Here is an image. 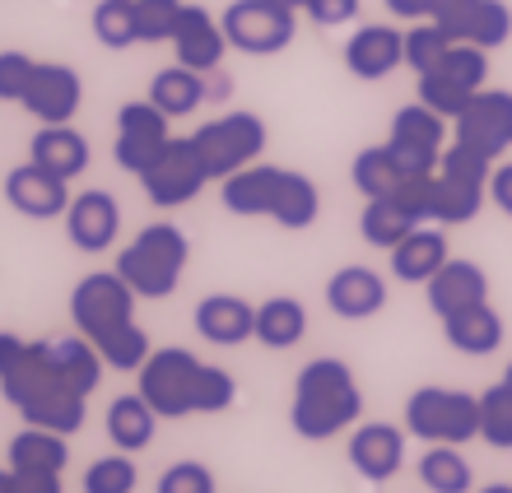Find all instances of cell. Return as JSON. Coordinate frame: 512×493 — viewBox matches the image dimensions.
Returning <instances> with one entry per match:
<instances>
[{"label": "cell", "instance_id": "6da1fadb", "mask_svg": "<svg viewBox=\"0 0 512 493\" xmlns=\"http://www.w3.org/2000/svg\"><path fill=\"white\" fill-rule=\"evenodd\" d=\"M0 396L24 414V424L52 428V433H80L84 428V396L52 359L42 340H19V335L0 331Z\"/></svg>", "mask_w": 512, "mask_h": 493}, {"label": "cell", "instance_id": "7a4b0ae2", "mask_svg": "<svg viewBox=\"0 0 512 493\" xmlns=\"http://www.w3.org/2000/svg\"><path fill=\"white\" fill-rule=\"evenodd\" d=\"M140 396L154 405L159 419L187 414H224L238 400V382L215 363H201L191 349H154L140 363Z\"/></svg>", "mask_w": 512, "mask_h": 493}, {"label": "cell", "instance_id": "3957f363", "mask_svg": "<svg viewBox=\"0 0 512 493\" xmlns=\"http://www.w3.org/2000/svg\"><path fill=\"white\" fill-rule=\"evenodd\" d=\"M364 414V391L354 382V368L345 359H312L294 377V400H289V424L298 438L326 442L359 424Z\"/></svg>", "mask_w": 512, "mask_h": 493}, {"label": "cell", "instance_id": "277c9868", "mask_svg": "<svg viewBox=\"0 0 512 493\" xmlns=\"http://www.w3.org/2000/svg\"><path fill=\"white\" fill-rule=\"evenodd\" d=\"M191 261L187 233L168 219L145 224L117 256V275L135 289V298H168L182 284V270Z\"/></svg>", "mask_w": 512, "mask_h": 493}, {"label": "cell", "instance_id": "5b68a950", "mask_svg": "<svg viewBox=\"0 0 512 493\" xmlns=\"http://www.w3.org/2000/svg\"><path fill=\"white\" fill-rule=\"evenodd\" d=\"M405 433L419 442H447V447H466L480 438V396L452 387H419L405 400Z\"/></svg>", "mask_w": 512, "mask_h": 493}, {"label": "cell", "instance_id": "8992f818", "mask_svg": "<svg viewBox=\"0 0 512 493\" xmlns=\"http://www.w3.org/2000/svg\"><path fill=\"white\" fill-rule=\"evenodd\" d=\"M489 173L494 163L485 154L452 140L433 173V224H471L489 200Z\"/></svg>", "mask_w": 512, "mask_h": 493}, {"label": "cell", "instance_id": "52a82bcc", "mask_svg": "<svg viewBox=\"0 0 512 493\" xmlns=\"http://www.w3.org/2000/svg\"><path fill=\"white\" fill-rule=\"evenodd\" d=\"M70 321L89 345H103L135 321V289L117 270H94L70 289Z\"/></svg>", "mask_w": 512, "mask_h": 493}, {"label": "cell", "instance_id": "ba28073f", "mask_svg": "<svg viewBox=\"0 0 512 493\" xmlns=\"http://www.w3.org/2000/svg\"><path fill=\"white\" fill-rule=\"evenodd\" d=\"M191 140L201 149L210 182H224V177L243 173L247 163L261 159V149H266V121L256 117V112H224V117L205 121Z\"/></svg>", "mask_w": 512, "mask_h": 493}, {"label": "cell", "instance_id": "9c48e42d", "mask_svg": "<svg viewBox=\"0 0 512 493\" xmlns=\"http://www.w3.org/2000/svg\"><path fill=\"white\" fill-rule=\"evenodd\" d=\"M219 24H224V38H229L233 52L275 56L294 42L298 14L280 10V5H270V0H233L229 10L219 14Z\"/></svg>", "mask_w": 512, "mask_h": 493}, {"label": "cell", "instance_id": "30bf717a", "mask_svg": "<svg viewBox=\"0 0 512 493\" xmlns=\"http://www.w3.org/2000/svg\"><path fill=\"white\" fill-rule=\"evenodd\" d=\"M205 182H210V173H205V159L191 135L187 140H168L159 159L140 173V187H145L149 205H159V210L191 205V200L205 191Z\"/></svg>", "mask_w": 512, "mask_h": 493}, {"label": "cell", "instance_id": "8fae6325", "mask_svg": "<svg viewBox=\"0 0 512 493\" xmlns=\"http://www.w3.org/2000/svg\"><path fill=\"white\" fill-rule=\"evenodd\" d=\"M387 149L396 154L405 177L438 173V159H443V149H447V117H438V112L424 103L401 107V112L391 117Z\"/></svg>", "mask_w": 512, "mask_h": 493}, {"label": "cell", "instance_id": "7c38bea8", "mask_svg": "<svg viewBox=\"0 0 512 493\" xmlns=\"http://www.w3.org/2000/svg\"><path fill=\"white\" fill-rule=\"evenodd\" d=\"M452 140L475 154H485L489 163H499L512 149V94L508 89H480L471 103L461 107V117H452Z\"/></svg>", "mask_w": 512, "mask_h": 493}, {"label": "cell", "instance_id": "4fadbf2b", "mask_svg": "<svg viewBox=\"0 0 512 493\" xmlns=\"http://www.w3.org/2000/svg\"><path fill=\"white\" fill-rule=\"evenodd\" d=\"M173 135H168V117H163L159 107L149 103H122L117 112V145H112V159L117 168H126L131 177H140L149 163L163 154Z\"/></svg>", "mask_w": 512, "mask_h": 493}, {"label": "cell", "instance_id": "5bb4252c", "mask_svg": "<svg viewBox=\"0 0 512 493\" xmlns=\"http://www.w3.org/2000/svg\"><path fill=\"white\" fill-rule=\"evenodd\" d=\"M84 103V80L75 66H61V61H38L33 75H28V89L19 98L28 117H38L42 126H61L80 112Z\"/></svg>", "mask_w": 512, "mask_h": 493}, {"label": "cell", "instance_id": "9a60e30c", "mask_svg": "<svg viewBox=\"0 0 512 493\" xmlns=\"http://www.w3.org/2000/svg\"><path fill=\"white\" fill-rule=\"evenodd\" d=\"M117 233H122V205H117L112 191H80V196H70V210H66L70 247L98 256L117 242Z\"/></svg>", "mask_w": 512, "mask_h": 493}, {"label": "cell", "instance_id": "2e32d148", "mask_svg": "<svg viewBox=\"0 0 512 493\" xmlns=\"http://www.w3.org/2000/svg\"><path fill=\"white\" fill-rule=\"evenodd\" d=\"M70 182L66 177L47 173L42 163H19V168H10V177H5V200H10L14 210L24 214V219H56V214L70 210Z\"/></svg>", "mask_w": 512, "mask_h": 493}, {"label": "cell", "instance_id": "e0dca14e", "mask_svg": "<svg viewBox=\"0 0 512 493\" xmlns=\"http://www.w3.org/2000/svg\"><path fill=\"white\" fill-rule=\"evenodd\" d=\"M396 66H405V33L391 24H364L354 28V38L345 42V70L354 80L378 84L387 80Z\"/></svg>", "mask_w": 512, "mask_h": 493}, {"label": "cell", "instance_id": "ac0fdd59", "mask_svg": "<svg viewBox=\"0 0 512 493\" xmlns=\"http://www.w3.org/2000/svg\"><path fill=\"white\" fill-rule=\"evenodd\" d=\"M173 52H177V61H182V66L210 75V70H219L224 52H229L224 24H219V19L205 10V5H182V14H177V28H173Z\"/></svg>", "mask_w": 512, "mask_h": 493}, {"label": "cell", "instance_id": "d6986e66", "mask_svg": "<svg viewBox=\"0 0 512 493\" xmlns=\"http://www.w3.org/2000/svg\"><path fill=\"white\" fill-rule=\"evenodd\" d=\"M345 456H350V466L359 470L364 480L382 484L405 466V433L396 424H378V419H373V424H359L350 433Z\"/></svg>", "mask_w": 512, "mask_h": 493}, {"label": "cell", "instance_id": "ffe728a7", "mask_svg": "<svg viewBox=\"0 0 512 493\" xmlns=\"http://www.w3.org/2000/svg\"><path fill=\"white\" fill-rule=\"evenodd\" d=\"M280 182H284V168H275V163H247L243 173L219 182V200L238 219H270L275 200H280Z\"/></svg>", "mask_w": 512, "mask_h": 493}, {"label": "cell", "instance_id": "44dd1931", "mask_svg": "<svg viewBox=\"0 0 512 493\" xmlns=\"http://www.w3.org/2000/svg\"><path fill=\"white\" fill-rule=\"evenodd\" d=\"M326 307L345 321H368L387 307V280L368 266H340L326 280Z\"/></svg>", "mask_w": 512, "mask_h": 493}, {"label": "cell", "instance_id": "7402d4cb", "mask_svg": "<svg viewBox=\"0 0 512 493\" xmlns=\"http://www.w3.org/2000/svg\"><path fill=\"white\" fill-rule=\"evenodd\" d=\"M424 298H429V312L438 321L461 312V307L471 303H485L489 298V275L485 266H475V261H461V256H447V266L424 284Z\"/></svg>", "mask_w": 512, "mask_h": 493}, {"label": "cell", "instance_id": "603a6c76", "mask_svg": "<svg viewBox=\"0 0 512 493\" xmlns=\"http://www.w3.org/2000/svg\"><path fill=\"white\" fill-rule=\"evenodd\" d=\"M252 326H256V307L238 294H210L196 303V335L210 340V345H243L252 340Z\"/></svg>", "mask_w": 512, "mask_h": 493}, {"label": "cell", "instance_id": "cb8c5ba5", "mask_svg": "<svg viewBox=\"0 0 512 493\" xmlns=\"http://www.w3.org/2000/svg\"><path fill=\"white\" fill-rule=\"evenodd\" d=\"M28 159L42 163L47 173L66 177V182H75V177L89 173V140H84L70 121H61V126H38V135L28 140Z\"/></svg>", "mask_w": 512, "mask_h": 493}, {"label": "cell", "instance_id": "d4e9b609", "mask_svg": "<svg viewBox=\"0 0 512 493\" xmlns=\"http://www.w3.org/2000/svg\"><path fill=\"white\" fill-rule=\"evenodd\" d=\"M443 335L457 354L485 359V354H494L503 345V317L485 298V303H471V307H461V312H452V317H443Z\"/></svg>", "mask_w": 512, "mask_h": 493}, {"label": "cell", "instance_id": "484cf974", "mask_svg": "<svg viewBox=\"0 0 512 493\" xmlns=\"http://www.w3.org/2000/svg\"><path fill=\"white\" fill-rule=\"evenodd\" d=\"M391 275L401 284H429L438 270L447 266V238L438 233V228H424L419 224L410 238L401 242V247H391Z\"/></svg>", "mask_w": 512, "mask_h": 493}, {"label": "cell", "instance_id": "4316f807", "mask_svg": "<svg viewBox=\"0 0 512 493\" xmlns=\"http://www.w3.org/2000/svg\"><path fill=\"white\" fill-rule=\"evenodd\" d=\"M308 335V307L289 294H275L266 303H256V326L252 340L266 349H294Z\"/></svg>", "mask_w": 512, "mask_h": 493}, {"label": "cell", "instance_id": "83f0119b", "mask_svg": "<svg viewBox=\"0 0 512 493\" xmlns=\"http://www.w3.org/2000/svg\"><path fill=\"white\" fill-rule=\"evenodd\" d=\"M210 98V89H205V75L201 70L182 66V61H173V66H163L154 80H149V103L159 107L163 117H191L196 107Z\"/></svg>", "mask_w": 512, "mask_h": 493}, {"label": "cell", "instance_id": "f1b7e54d", "mask_svg": "<svg viewBox=\"0 0 512 493\" xmlns=\"http://www.w3.org/2000/svg\"><path fill=\"white\" fill-rule=\"evenodd\" d=\"M159 433V414L140 391H126L108 405V438L117 452H145Z\"/></svg>", "mask_w": 512, "mask_h": 493}, {"label": "cell", "instance_id": "f546056e", "mask_svg": "<svg viewBox=\"0 0 512 493\" xmlns=\"http://www.w3.org/2000/svg\"><path fill=\"white\" fill-rule=\"evenodd\" d=\"M70 461L66 452V433L28 424L24 433L10 438V470H33V475H61Z\"/></svg>", "mask_w": 512, "mask_h": 493}, {"label": "cell", "instance_id": "4dcf8cb0", "mask_svg": "<svg viewBox=\"0 0 512 493\" xmlns=\"http://www.w3.org/2000/svg\"><path fill=\"white\" fill-rule=\"evenodd\" d=\"M419 228V219L405 210L401 200L391 196H373L364 200V214H359V233H364L368 247H378V252H391V247H401L410 233Z\"/></svg>", "mask_w": 512, "mask_h": 493}, {"label": "cell", "instance_id": "1f68e13d", "mask_svg": "<svg viewBox=\"0 0 512 493\" xmlns=\"http://www.w3.org/2000/svg\"><path fill=\"white\" fill-rule=\"evenodd\" d=\"M317 214H322V191L312 182L308 173H294V168H284V182H280V200H275V210L270 219L289 233H303V228L317 224Z\"/></svg>", "mask_w": 512, "mask_h": 493}, {"label": "cell", "instance_id": "d6a6232c", "mask_svg": "<svg viewBox=\"0 0 512 493\" xmlns=\"http://www.w3.org/2000/svg\"><path fill=\"white\" fill-rule=\"evenodd\" d=\"M508 38H512V10L503 0H475L466 19L452 28V42H471V47H485V52L503 47Z\"/></svg>", "mask_w": 512, "mask_h": 493}, {"label": "cell", "instance_id": "836d02e7", "mask_svg": "<svg viewBox=\"0 0 512 493\" xmlns=\"http://www.w3.org/2000/svg\"><path fill=\"white\" fill-rule=\"evenodd\" d=\"M350 177H354V191H359L364 200H373V196H391V191L401 187L405 168L396 163V154H391L387 145H368V149L354 154Z\"/></svg>", "mask_w": 512, "mask_h": 493}, {"label": "cell", "instance_id": "e575fe53", "mask_svg": "<svg viewBox=\"0 0 512 493\" xmlns=\"http://www.w3.org/2000/svg\"><path fill=\"white\" fill-rule=\"evenodd\" d=\"M419 480L429 493H471V461L457 452V447H447V442H433L429 452L419 456Z\"/></svg>", "mask_w": 512, "mask_h": 493}, {"label": "cell", "instance_id": "d590c367", "mask_svg": "<svg viewBox=\"0 0 512 493\" xmlns=\"http://www.w3.org/2000/svg\"><path fill=\"white\" fill-rule=\"evenodd\" d=\"M94 38L108 47V52H126L140 42V28H135V0H98L94 5Z\"/></svg>", "mask_w": 512, "mask_h": 493}, {"label": "cell", "instance_id": "8d00e7d4", "mask_svg": "<svg viewBox=\"0 0 512 493\" xmlns=\"http://www.w3.org/2000/svg\"><path fill=\"white\" fill-rule=\"evenodd\" d=\"M438 75H447L452 84H461V89H471V94H480L489 80V52L485 47H471V42H452L443 52V61H438ZM429 75V70H424Z\"/></svg>", "mask_w": 512, "mask_h": 493}, {"label": "cell", "instance_id": "74e56055", "mask_svg": "<svg viewBox=\"0 0 512 493\" xmlns=\"http://www.w3.org/2000/svg\"><path fill=\"white\" fill-rule=\"evenodd\" d=\"M480 438L499 452H512V387L494 382L489 391H480Z\"/></svg>", "mask_w": 512, "mask_h": 493}, {"label": "cell", "instance_id": "f35d334b", "mask_svg": "<svg viewBox=\"0 0 512 493\" xmlns=\"http://www.w3.org/2000/svg\"><path fill=\"white\" fill-rule=\"evenodd\" d=\"M135 484H140V470H135L131 452L98 456L94 466L84 470V493H135Z\"/></svg>", "mask_w": 512, "mask_h": 493}, {"label": "cell", "instance_id": "ab89813d", "mask_svg": "<svg viewBox=\"0 0 512 493\" xmlns=\"http://www.w3.org/2000/svg\"><path fill=\"white\" fill-rule=\"evenodd\" d=\"M447 47H452V38H447L443 28L433 24V19H419V24L405 33V66L415 70V75H424V70H433L443 61Z\"/></svg>", "mask_w": 512, "mask_h": 493}, {"label": "cell", "instance_id": "60d3db41", "mask_svg": "<svg viewBox=\"0 0 512 493\" xmlns=\"http://www.w3.org/2000/svg\"><path fill=\"white\" fill-rule=\"evenodd\" d=\"M471 89H461V84H452L447 75H438V70H429V75H419V103L433 107L438 117H461V107L471 103Z\"/></svg>", "mask_w": 512, "mask_h": 493}, {"label": "cell", "instance_id": "b9f144b4", "mask_svg": "<svg viewBox=\"0 0 512 493\" xmlns=\"http://www.w3.org/2000/svg\"><path fill=\"white\" fill-rule=\"evenodd\" d=\"M177 14H182V0H135L140 42H173Z\"/></svg>", "mask_w": 512, "mask_h": 493}, {"label": "cell", "instance_id": "7bdbcfd3", "mask_svg": "<svg viewBox=\"0 0 512 493\" xmlns=\"http://www.w3.org/2000/svg\"><path fill=\"white\" fill-rule=\"evenodd\" d=\"M154 493H215V475L201 461H177L159 475V489Z\"/></svg>", "mask_w": 512, "mask_h": 493}, {"label": "cell", "instance_id": "ee69618b", "mask_svg": "<svg viewBox=\"0 0 512 493\" xmlns=\"http://www.w3.org/2000/svg\"><path fill=\"white\" fill-rule=\"evenodd\" d=\"M33 66H38V61L28 52H0V103H19V98H24Z\"/></svg>", "mask_w": 512, "mask_h": 493}, {"label": "cell", "instance_id": "f6af8a7d", "mask_svg": "<svg viewBox=\"0 0 512 493\" xmlns=\"http://www.w3.org/2000/svg\"><path fill=\"white\" fill-rule=\"evenodd\" d=\"M317 28H340L359 19V0H308V10H303Z\"/></svg>", "mask_w": 512, "mask_h": 493}, {"label": "cell", "instance_id": "bcb514c9", "mask_svg": "<svg viewBox=\"0 0 512 493\" xmlns=\"http://www.w3.org/2000/svg\"><path fill=\"white\" fill-rule=\"evenodd\" d=\"M475 0H433V10H429V19L438 28H443L447 38H452V28L461 24V19H466V10H471Z\"/></svg>", "mask_w": 512, "mask_h": 493}, {"label": "cell", "instance_id": "7dc6e473", "mask_svg": "<svg viewBox=\"0 0 512 493\" xmlns=\"http://www.w3.org/2000/svg\"><path fill=\"white\" fill-rule=\"evenodd\" d=\"M489 200L512 219V163H494V173H489Z\"/></svg>", "mask_w": 512, "mask_h": 493}, {"label": "cell", "instance_id": "c3c4849f", "mask_svg": "<svg viewBox=\"0 0 512 493\" xmlns=\"http://www.w3.org/2000/svg\"><path fill=\"white\" fill-rule=\"evenodd\" d=\"M14 493H61V475H33V470H14Z\"/></svg>", "mask_w": 512, "mask_h": 493}, {"label": "cell", "instance_id": "681fc988", "mask_svg": "<svg viewBox=\"0 0 512 493\" xmlns=\"http://www.w3.org/2000/svg\"><path fill=\"white\" fill-rule=\"evenodd\" d=\"M387 10L396 14V19H410V24H419V19H429L433 0H387Z\"/></svg>", "mask_w": 512, "mask_h": 493}, {"label": "cell", "instance_id": "f907efd6", "mask_svg": "<svg viewBox=\"0 0 512 493\" xmlns=\"http://www.w3.org/2000/svg\"><path fill=\"white\" fill-rule=\"evenodd\" d=\"M270 5H280V10H308V0H270Z\"/></svg>", "mask_w": 512, "mask_h": 493}, {"label": "cell", "instance_id": "816d5d0a", "mask_svg": "<svg viewBox=\"0 0 512 493\" xmlns=\"http://www.w3.org/2000/svg\"><path fill=\"white\" fill-rule=\"evenodd\" d=\"M0 493H14V470H0Z\"/></svg>", "mask_w": 512, "mask_h": 493}, {"label": "cell", "instance_id": "f5cc1de1", "mask_svg": "<svg viewBox=\"0 0 512 493\" xmlns=\"http://www.w3.org/2000/svg\"><path fill=\"white\" fill-rule=\"evenodd\" d=\"M475 493H512V484H485V489H475Z\"/></svg>", "mask_w": 512, "mask_h": 493}, {"label": "cell", "instance_id": "db71d44e", "mask_svg": "<svg viewBox=\"0 0 512 493\" xmlns=\"http://www.w3.org/2000/svg\"><path fill=\"white\" fill-rule=\"evenodd\" d=\"M503 382H508V387H512V363H508V373H503Z\"/></svg>", "mask_w": 512, "mask_h": 493}]
</instances>
